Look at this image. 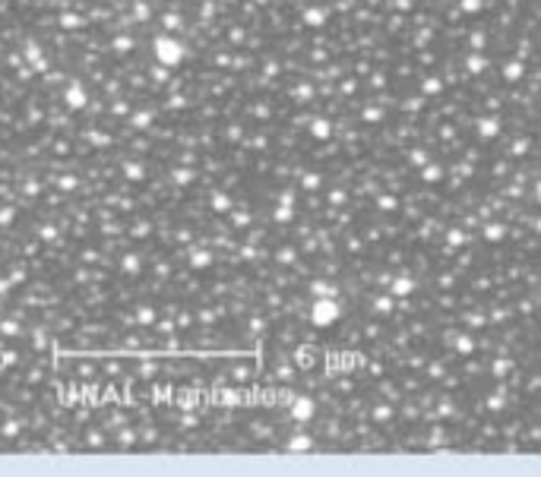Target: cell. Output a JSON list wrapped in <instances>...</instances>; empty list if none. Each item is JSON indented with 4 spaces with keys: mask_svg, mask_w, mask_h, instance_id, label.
<instances>
[{
    "mask_svg": "<svg viewBox=\"0 0 541 477\" xmlns=\"http://www.w3.org/2000/svg\"><path fill=\"white\" fill-rule=\"evenodd\" d=\"M152 54H155L158 67H165V70H174V67H181V64H184V54H187V47H184V41H178V38H174V35H158V38L152 41Z\"/></svg>",
    "mask_w": 541,
    "mask_h": 477,
    "instance_id": "obj_1",
    "label": "cell"
},
{
    "mask_svg": "<svg viewBox=\"0 0 541 477\" xmlns=\"http://www.w3.org/2000/svg\"><path fill=\"white\" fill-rule=\"evenodd\" d=\"M339 316H342V307H339L333 297H320V301L310 307V319H313V326H320V329L333 326Z\"/></svg>",
    "mask_w": 541,
    "mask_h": 477,
    "instance_id": "obj_2",
    "label": "cell"
},
{
    "mask_svg": "<svg viewBox=\"0 0 541 477\" xmlns=\"http://www.w3.org/2000/svg\"><path fill=\"white\" fill-rule=\"evenodd\" d=\"M64 101L70 104L73 111H79V108H86V101H89V95H86V86L82 82H67V89H64Z\"/></svg>",
    "mask_w": 541,
    "mask_h": 477,
    "instance_id": "obj_3",
    "label": "cell"
},
{
    "mask_svg": "<svg viewBox=\"0 0 541 477\" xmlns=\"http://www.w3.org/2000/svg\"><path fill=\"white\" fill-rule=\"evenodd\" d=\"M313 414H316L313 398H295V404H291V417H295L298 424H307Z\"/></svg>",
    "mask_w": 541,
    "mask_h": 477,
    "instance_id": "obj_4",
    "label": "cell"
},
{
    "mask_svg": "<svg viewBox=\"0 0 541 477\" xmlns=\"http://www.w3.org/2000/svg\"><path fill=\"white\" fill-rule=\"evenodd\" d=\"M26 57H29V64H32L35 70H44V67H48V61L41 57V47L35 44V41H26Z\"/></svg>",
    "mask_w": 541,
    "mask_h": 477,
    "instance_id": "obj_5",
    "label": "cell"
},
{
    "mask_svg": "<svg viewBox=\"0 0 541 477\" xmlns=\"http://www.w3.org/2000/svg\"><path fill=\"white\" fill-rule=\"evenodd\" d=\"M187 262H190V269H206V266H212V253L209 250H193Z\"/></svg>",
    "mask_w": 541,
    "mask_h": 477,
    "instance_id": "obj_6",
    "label": "cell"
},
{
    "mask_svg": "<svg viewBox=\"0 0 541 477\" xmlns=\"http://www.w3.org/2000/svg\"><path fill=\"white\" fill-rule=\"evenodd\" d=\"M310 446H313V439H310L307 433H295V436L288 439V452H307Z\"/></svg>",
    "mask_w": 541,
    "mask_h": 477,
    "instance_id": "obj_7",
    "label": "cell"
},
{
    "mask_svg": "<svg viewBox=\"0 0 541 477\" xmlns=\"http://www.w3.org/2000/svg\"><path fill=\"white\" fill-rule=\"evenodd\" d=\"M136 323L139 326H152V323H155V307H149V304L136 307Z\"/></svg>",
    "mask_w": 541,
    "mask_h": 477,
    "instance_id": "obj_8",
    "label": "cell"
},
{
    "mask_svg": "<svg viewBox=\"0 0 541 477\" xmlns=\"http://www.w3.org/2000/svg\"><path fill=\"white\" fill-rule=\"evenodd\" d=\"M19 323H13V319H4V323H0V335H7V338H13V335H19Z\"/></svg>",
    "mask_w": 541,
    "mask_h": 477,
    "instance_id": "obj_9",
    "label": "cell"
},
{
    "mask_svg": "<svg viewBox=\"0 0 541 477\" xmlns=\"http://www.w3.org/2000/svg\"><path fill=\"white\" fill-rule=\"evenodd\" d=\"M121 269H124V272H130V275H136V272H139V256H124Z\"/></svg>",
    "mask_w": 541,
    "mask_h": 477,
    "instance_id": "obj_10",
    "label": "cell"
},
{
    "mask_svg": "<svg viewBox=\"0 0 541 477\" xmlns=\"http://www.w3.org/2000/svg\"><path fill=\"white\" fill-rule=\"evenodd\" d=\"M0 433H4L7 439H13V436H19V421H10V424H4V427H0Z\"/></svg>",
    "mask_w": 541,
    "mask_h": 477,
    "instance_id": "obj_11",
    "label": "cell"
},
{
    "mask_svg": "<svg viewBox=\"0 0 541 477\" xmlns=\"http://www.w3.org/2000/svg\"><path fill=\"white\" fill-rule=\"evenodd\" d=\"M212 209H215V212H228V209H231V202H228L225 196H222V193H215V196H212Z\"/></svg>",
    "mask_w": 541,
    "mask_h": 477,
    "instance_id": "obj_12",
    "label": "cell"
},
{
    "mask_svg": "<svg viewBox=\"0 0 541 477\" xmlns=\"http://www.w3.org/2000/svg\"><path fill=\"white\" fill-rule=\"evenodd\" d=\"M276 218H279V221H288V218H291V206H288V199L276 209Z\"/></svg>",
    "mask_w": 541,
    "mask_h": 477,
    "instance_id": "obj_13",
    "label": "cell"
},
{
    "mask_svg": "<svg viewBox=\"0 0 541 477\" xmlns=\"http://www.w3.org/2000/svg\"><path fill=\"white\" fill-rule=\"evenodd\" d=\"M411 291V281L408 278H399L396 284H393V294H408Z\"/></svg>",
    "mask_w": 541,
    "mask_h": 477,
    "instance_id": "obj_14",
    "label": "cell"
},
{
    "mask_svg": "<svg viewBox=\"0 0 541 477\" xmlns=\"http://www.w3.org/2000/svg\"><path fill=\"white\" fill-rule=\"evenodd\" d=\"M304 19H307L310 26H320V22H323V10H307V16H304Z\"/></svg>",
    "mask_w": 541,
    "mask_h": 477,
    "instance_id": "obj_15",
    "label": "cell"
},
{
    "mask_svg": "<svg viewBox=\"0 0 541 477\" xmlns=\"http://www.w3.org/2000/svg\"><path fill=\"white\" fill-rule=\"evenodd\" d=\"M313 294H320V297H333V288H329V284H313Z\"/></svg>",
    "mask_w": 541,
    "mask_h": 477,
    "instance_id": "obj_16",
    "label": "cell"
},
{
    "mask_svg": "<svg viewBox=\"0 0 541 477\" xmlns=\"http://www.w3.org/2000/svg\"><path fill=\"white\" fill-rule=\"evenodd\" d=\"M313 136H320V139H323V136H329V130H326V124H323V121H316V124H313Z\"/></svg>",
    "mask_w": 541,
    "mask_h": 477,
    "instance_id": "obj_17",
    "label": "cell"
},
{
    "mask_svg": "<svg viewBox=\"0 0 541 477\" xmlns=\"http://www.w3.org/2000/svg\"><path fill=\"white\" fill-rule=\"evenodd\" d=\"M298 364H301V367H310V364H313L310 351H298Z\"/></svg>",
    "mask_w": 541,
    "mask_h": 477,
    "instance_id": "obj_18",
    "label": "cell"
},
{
    "mask_svg": "<svg viewBox=\"0 0 541 477\" xmlns=\"http://www.w3.org/2000/svg\"><path fill=\"white\" fill-rule=\"evenodd\" d=\"M133 443H136L133 430H124V433H121V446H133Z\"/></svg>",
    "mask_w": 541,
    "mask_h": 477,
    "instance_id": "obj_19",
    "label": "cell"
},
{
    "mask_svg": "<svg viewBox=\"0 0 541 477\" xmlns=\"http://www.w3.org/2000/svg\"><path fill=\"white\" fill-rule=\"evenodd\" d=\"M10 218H13V212H10V209H4V212H0V224H7Z\"/></svg>",
    "mask_w": 541,
    "mask_h": 477,
    "instance_id": "obj_20",
    "label": "cell"
},
{
    "mask_svg": "<svg viewBox=\"0 0 541 477\" xmlns=\"http://www.w3.org/2000/svg\"><path fill=\"white\" fill-rule=\"evenodd\" d=\"M61 22H64V26H79V19H76V16H64Z\"/></svg>",
    "mask_w": 541,
    "mask_h": 477,
    "instance_id": "obj_21",
    "label": "cell"
},
{
    "mask_svg": "<svg viewBox=\"0 0 541 477\" xmlns=\"http://www.w3.org/2000/svg\"><path fill=\"white\" fill-rule=\"evenodd\" d=\"M538 196H541V187H538Z\"/></svg>",
    "mask_w": 541,
    "mask_h": 477,
    "instance_id": "obj_22",
    "label": "cell"
}]
</instances>
